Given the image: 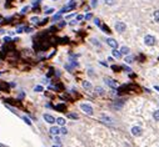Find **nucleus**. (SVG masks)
I'll return each instance as SVG.
<instances>
[{
  "mask_svg": "<svg viewBox=\"0 0 159 147\" xmlns=\"http://www.w3.org/2000/svg\"><path fill=\"white\" fill-rule=\"evenodd\" d=\"M144 44L147 46H153L155 44V38L153 35H145L144 36Z\"/></svg>",
  "mask_w": 159,
  "mask_h": 147,
  "instance_id": "1",
  "label": "nucleus"
},
{
  "mask_svg": "<svg viewBox=\"0 0 159 147\" xmlns=\"http://www.w3.org/2000/svg\"><path fill=\"white\" fill-rule=\"evenodd\" d=\"M80 109L87 115H93V112H94V111H93V107L89 104H80Z\"/></svg>",
  "mask_w": 159,
  "mask_h": 147,
  "instance_id": "2",
  "label": "nucleus"
},
{
  "mask_svg": "<svg viewBox=\"0 0 159 147\" xmlns=\"http://www.w3.org/2000/svg\"><path fill=\"white\" fill-rule=\"evenodd\" d=\"M130 132H132V135L133 136H135V137H139V136H142V127L140 126H133V127L130 128Z\"/></svg>",
  "mask_w": 159,
  "mask_h": 147,
  "instance_id": "3",
  "label": "nucleus"
},
{
  "mask_svg": "<svg viewBox=\"0 0 159 147\" xmlns=\"http://www.w3.org/2000/svg\"><path fill=\"white\" fill-rule=\"evenodd\" d=\"M115 30L118 33H124L127 30V25L124 23H121V21H116L115 23Z\"/></svg>",
  "mask_w": 159,
  "mask_h": 147,
  "instance_id": "4",
  "label": "nucleus"
},
{
  "mask_svg": "<svg viewBox=\"0 0 159 147\" xmlns=\"http://www.w3.org/2000/svg\"><path fill=\"white\" fill-rule=\"evenodd\" d=\"M104 81H105V84L109 87H111V89H116L118 87V84H116L115 80H113V79H110V77H105L104 79Z\"/></svg>",
  "mask_w": 159,
  "mask_h": 147,
  "instance_id": "5",
  "label": "nucleus"
},
{
  "mask_svg": "<svg viewBox=\"0 0 159 147\" xmlns=\"http://www.w3.org/2000/svg\"><path fill=\"white\" fill-rule=\"evenodd\" d=\"M100 120L103 121V122H105V123H110V125H113V123H114L113 119H111V117H109V116H106V115H100Z\"/></svg>",
  "mask_w": 159,
  "mask_h": 147,
  "instance_id": "6",
  "label": "nucleus"
},
{
  "mask_svg": "<svg viewBox=\"0 0 159 147\" xmlns=\"http://www.w3.org/2000/svg\"><path fill=\"white\" fill-rule=\"evenodd\" d=\"M44 120H45V121H46L48 123H52V125L57 122V120L54 119L52 115H49V114H45V115H44Z\"/></svg>",
  "mask_w": 159,
  "mask_h": 147,
  "instance_id": "7",
  "label": "nucleus"
},
{
  "mask_svg": "<svg viewBox=\"0 0 159 147\" xmlns=\"http://www.w3.org/2000/svg\"><path fill=\"white\" fill-rule=\"evenodd\" d=\"M106 43H108V45L110 46V48H113V49H116L118 48V43H116L114 39H106Z\"/></svg>",
  "mask_w": 159,
  "mask_h": 147,
  "instance_id": "8",
  "label": "nucleus"
},
{
  "mask_svg": "<svg viewBox=\"0 0 159 147\" xmlns=\"http://www.w3.org/2000/svg\"><path fill=\"white\" fill-rule=\"evenodd\" d=\"M49 132L52 133V135H54V136H58L59 133H60V128H59V127H55V126H53V127L49 130Z\"/></svg>",
  "mask_w": 159,
  "mask_h": 147,
  "instance_id": "9",
  "label": "nucleus"
},
{
  "mask_svg": "<svg viewBox=\"0 0 159 147\" xmlns=\"http://www.w3.org/2000/svg\"><path fill=\"white\" fill-rule=\"evenodd\" d=\"M120 52L123 54V55H129L130 50H129V48H127V46H121V48H120Z\"/></svg>",
  "mask_w": 159,
  "mask_h": 147,
  "instance_id": "10",
  "label": "nucleus"
},
{
  "mask_svg": "<svg viewBox=\"0 0 159 147\" xmlns=\"http://www.w3.org/2000/svg\"><path fill=\"white\" fill-rule=\"evenodd\" d=\"M153 19L157 24H159V10H155L154 13H153Z\"/></svg>",
  "mask_w": 159,
  "mask_h": 147,
  "instance_id": "11",
  "label": "nucleus"
},
{
  "mask_svg": "<svg viewBox=\"0 0 159 147\" xmlns=\"http://www.w3.org/2000/svg\"><path fill=\"white\" fill-rule=\"evenodd\" d=\"M82 85H83V87L87 89V90H90V89H92V84H90L89 81H83Z\"/></svg>",
  "mask_w": 159,
  "mask_h": 147,
  "instance_id": "12",
  "label": "nucleus"
},
{
  "mask_svg": "<svg viewBox=\"0 0 159 147\" xmlns=\"http://www.w3.org/2000/svg\"><path fill=\"white\" fill-rule=\"evenodd\" d=\"M65 109H67L65 104H58L57 106H55V110H58V111H64Z\"/></svg>",
  "mask_w": 159,
  "mask_h": 147,
  "instance_id": "13",
  "label": "nucleus"
},
{
  "mask_svg": "<svg viewBox=\"0 0 159 147\" xmlns=\"http://www.w3.org/2000/svg\"><path fill=\"white\" fill-rule=\"evenodd\" d=\"M113 56H114V57H116V59H119V57L121 56V52H120V50L118 51L116 49H113Z\"/></svg>",
  "mask_w": 159,
  "mask_h": 147,
  "instance_id": "14",
  "label": "nucleus"
},
{
  "mask_svg": "<svg viewBox=\"0 0 159 147\" xmlns=\"http://www.w3.org/2000/svg\"><path fill=\"white\" fill-rule=\"evenodd\" d=\"M8 89H9V86H8V84H6V82H0V90L8 91Z\"/></svg>",
  "mask_w": 159,
  "mask_h": 147,
  "instance_id": "15",
  "label": "nucleus"
},
{
  "mask_svg": "<svg viewBox=\"0 0 159 147\" xmlns=\"http://www.w3.org/2000/svg\"><path fill=\"white\" fill-rule=\"evenodd\" d=\"M57 123H58L59 126H64V125H65V119L59 117V119H57Z\"/></svg>",
  "mask_w": 159,
  "mask_h": 147,
  "instance_id": "16",
  "label": "nucleus"
},
{
  "mask_svg": "<svg viewBox=\"0 0 159 147\" xmlns=\"http://www.w3.org/2000/svg\"><path fill=\"white\" fill-rule=\"evenodd\" d=\"M123 105H124V102H123V101H115L114 107H115V109H121V107H123Z\"/></svg>",
  "mask_w": 159,
  "mask_h": 147,
  "instance_id": "17",
  "label": "nucleus"
},
{
  "mask_svg": "<svg viewBox=\"0 0 159 147\" xmlns=\"http://www.w3.org/2000/svg\"><path fill=\"white\" fill-rule=\"evenodd\" d=\"M95 92L98 95H103V94H104V89L100 87V86H98V87H95Z\"/></svg>",
  "mask_w": 159,
  "mask_h": 147,
  "instance_id": "18",
  "label": "nucleus"
},
{
  "mask_svg": "<svg viewBox=\"0 0 159 147\" xmlns=\"http://www.w3.org/2000/svg\"><path fill=\"white\" fill-rule=\"evenodd\" d=\"M133 61H134V57L130 56V55H127V57H125V62H127V64H132Z\"/></svg>",
  "mask_w": 159,
  "mask_h": 147,
  "instance_id": "19",
  "label": "nucleus"
},
{
  "mask_svg": "<svg viewBox=\"0 0 159 147\" xmlns=\"http://www.w3.org/2000/svg\"><path fill=\"white\" fill-rule=\"evenodd\" d=\"M100 28H101V30H103L105 34H110V30H109V28H108V26H105V25H101Z\"/></svg>",
  "mask_w": 159,
  "mask_h": 147,
  "instance_id": "20",
  "label": "nucleus"
},
{
  "mask_svg": "<svg viewBox=\"0 0 159 147\" xmlns=\"http://www.w3.org/2000/svg\"><path fill=\"white\" fill-rule=\"evenodd\" d=\"M153 117H154L155 121H159V110H157V111L153 112Z\"/></svg>",
  "mask_w": 159,
  "mask_h": 147,
  "instance_id": "21",
  "label": "nucleus"
},
{
  "mask_svg": "<svg viewBox=\"0 0 159 147\" xmlns=\"http://www.w3.org/2000/svg\"><path fill=\"white\" fill-rule=\"evenodd\" d=\"M106 5H114L116 3V0H104Z\"/></svg>",
  "mask_w": 159,
  "mask_h": 147,
  "instance_id": "22",
  "label": "nucleus"
},
{
  "mask_svg": "<svg viewBox=\"0 0 159 147\" xmlns=\"http://www.w3.org/2000/svg\"><path fill=\"white\" fill-rule=\"evenodd\" d=\"M60 18H62V14H60V13L57 14V15H54V16H53V21H57V20H59Z\"/></svg>",
  "mask_w": 159,
  "mask_h": 147,
  "instance_id": "23",
  "label": "nucleus"
},
{
  "mask_svg": "<svg viewBox=\"0 0 159 147\" xmlns=\"http://www.w3.org/2000/svg\"><path fill=\"white\" fill-rule=\"evenodd\" d=\"M96 5H98V0H92L90 1V6L92 8H96Z\"/></svg>",
  "mask_w": 159,
  "mask_h": 147,
  "instance_id": "24",
  "label": "nucleus"
},
{
  "mask_svg": "<svg viewBox=\"0 0 159 147\" xmlns=\"http://www.w3.org/2000/svg\"><path fill=\"white\" fill-rule=\"evenodd\" d=\"M90 41H92V43L94 44V45H95V46H98V48H99V46H100V44H99V41H98V40H96V39H92V40H90Z\"/></svg>",
  "mask_w": 159,
  "mask_h": 147,
  "instance_id": "25",
  "label": "nucleus"
},
{
  "mask_svg": "<svg viewBox=\"0 0 159 147\" xmlns=\"http://www.w3.org/2000/svg\"><path fill=\"white\" fill-rule=\"evenodd\" d=\"M30 21H31V23H34V24H36V23L39 21V18H38V16H33V18L30 19Z\"/></svg>",
  "mask_w": 159,
  "mask_h": 147,
  "instance_id": "26",
  "label": "nucleus"
},
{
  "mask_svg": "<svg viewBox=\"0 0 159 147\" xmlns=\"http://www.w3.org/2000/svg\"><path fill=\"white\" fill-rule=\"evenodd\" d=\"M35 91H38V92H41V91L44 90L43 89V86H40V85H38V86H35V89H34Z\"/></svg>",
  "mask_w": 159,
  "mask_h": 147,
  "instance_id": "27",
  "label": "nucleus"
},
{
  "mask_svg": "<svg viewBox=\"0 0 159 147\" xmlns=\"http://www.w3.org/2000/svg\"><path fill=\"white\" fill-rule=\"evenodd\" d=\"M68 117H69V119H73V120H77V119H78V115H75V114H69V115H68Z\"/></svg>",
  "mask_w": 159,
  "mask_h": 147,
  "instance_id": "28",
  "label": "nucleus"
},
{
  "mask_svg": "<svg viewBox=\"0 0 159 147\" xmlns=\"http://www.w3.org/2000/svg\"><path fill=\"white\" fill-rule=\"evenodd\" d=\"M23 120H24V121H25V122H26V123H28L29 126H31V121H30V120L28 119L26 116H23Z\"/></svg>",
  "mask_w": 159,
  "mask_h": 147,
  "instance_id": "29",
  "label": "nucleus"
},
{
  "mask_svg": "<svg viewBox=\"0 0 159 147\" xmlns=\"http://www.w3.org/2000/svg\"><path fill=\"white\" fill-rule=\"evenodd\" d=\"M94 24H95L96 26H99V28H100V26H101V24H100V20H99V19H94Z\"/></svg>",
  "mask_w": 159,
  "mask_h": 147,
  "instance_id": "30",
  "label": "nucleus"
},
{
  "mask_svg": "<svg viewBox=\"0 0 159 147\" xmlns=\"http://www.w3.org/2000/svg\"><path fill=\"white\" fill-rule=\"evenodd\" d=\"M65 69H67L68 71L72 72V71H73V69H74V66H70V65H68V64H67V65H65Z\"/></svg>",
  "mask_w": 159,
  "mask_h": 147,
  "instance_id": "31",
  "label": "nucleus"
},
{
  "mask_svg": "<svg viewBox=\"0 0 159 147\" xmlns=\"http://www.w3.org/2000/svg\"><path fill=\"white\" fill-rule=\"evenodd\" d=\"M60 133H63V135H67V133H68V130H67L65 127L60 128Z\"/></svg>",
  "mask_w": 159,
  "mask_h": 147,
  "instance_id": "32",
  "label": "nucleus"
},
{
  "mask_svg": "<svg viewBox=\"0 0 159 147\" xmlns=\"http://www.w3.org/2000/svg\"><path fill=\"white\" fill-rule=\"evenodd\" d=\"M28 10H29V6H25V8H23V9H21V14H25Z\"/></svg>",
  "mask_w": 159,
  "mask_h": 147,
  "instance_id": "33",
  "label": "nucleus"
},
{
  "mask_svg": "<svg viewBox=\"0 0 159 147\" xmlns=\"http://www.w3.org/2000/svg\"><path fill=\"white\" fill-rule=\"evenodd\" d=\"M121 69H124V70H125V71H128V72H132V69H129V67L125 66V65H124V66H121Z\"/></svg>",
  "mask_w": 159,
  "mask_h": 147,
  "instance_id": "34",
  "label": "nucleus"
},
{
  "mask_svg": "<svg viewBox=\"0 0 159 147\" xmlns=\"http://www.w3.org/2000/svg\"><path fill=\"white\" fill-rule=\"evenodd\" d=\"M111 69H113L114 71H118V70H120L121 67H119V66H115V65H113V66H111Z\"/></svg>",
  "mask_w": 159,
  "mask_h": 147,
  "instance_id": "35",
  "label": "nucleus"
},
{
  "mask_svg": "<svg viewBox=\"0 0 159 147\" xmlns=\"http://www.w3.org/2000/svg\"><path fill=\"white\" fill-rule=\"evenodd\" d=\"M52 13H54V9L52 8V9H48L46 11H45V14H52Z\"/></svg>",
  "mask_w": 159,
  "mask_h": 147,
  "instance_id": "36",
  "label": "nucleus"
},
{
  "mask_svg": "<svg viewBox=\"0 0 159 147\" xmlns=\"http://www.w3.org/2000/svg\"><path fill=\"white\" fill-rule=\"evenodd\" d=\"M92 18H93V15H92V14H87V15H85V19H87V20H90Z\"/></svg>",
  "mask_w": 159,
  "mask_h": 147,
  "instance_id": "37",
  "label": "nucleus"
},
{
  "mask_svg": "<svg viewBox=\"0 0 159 147\" xmlns=\"http://www.w3.org/2000/svg\"><path fill=\"white\" fill-rule=\"evenodd\" d=\"M4 41H5V43H9V41H11V39H10L9 36H5V38H4Z\"/></svg>",
  "mask_w": 159,
  "mask_h": 147,
  "instance_id": "38",
  "label": "nucleus"
},
{
  "mask_svg": "<svg viewBox=\"0 0 159 147\" xmlns=\"http://www.w3.org/2000/svg\"><path fill=\"white\" fill-rule=\"evenodd\" d=\"M83 19H84V16H83V15H78V16H77L78 21H79V20H83Z\"/></svg>",
  "mask_w": 159,
  "mask_h": 147,
  "instance_id": "39",
  "label": "nucleus"
},
{
  "mask_svg": "<svg viewBox=\"0 0 159 147\" xmlns=\"http://www.w3.org/2000/svg\"><path fill=\"white\" fill-rule=\"evenodd\" d=\"M25 33H30V31H33V29H30V28H25Z\"/></svg>",
  "mask_w": 159,
  "mask_h": 147,
  "instance_id": "40",
  "label": "nucleus"
},
{
  "mask_svg": "<svg viewBox=\"0 0 159 147\" xmlns=\"http://www.w3.org/2000/svg\"><path fill=\"white\" fill-rule=\"evenodd\" d=\"M64 25H65V21H60V24H59V28H63Z\"/></svg>",
  "mask_w": 159,
  "mask_h": 147,
  "instance_id": "41",
  "label": "nucleus"
},
{
  "mask_svg": "<svg viewBox=\"0 0 159 147\" xmlns=\"http://www.w3.org/2000/svg\"><path fill=\"white\" fill-rule=\"evenodd\" d=\"M46 23H48V19H44L43 21L40 23V25H44V24H46Z\"/></svg>",
  "mask_w": 159,
  "mask_h": 147,
  "instance_id": "42",
  "label": "nucleus"
},
{
  "mask_svg": "<svg viewBox=\"0 0 159 147\" xmlns=\"http://www.w3.org/2000/svg\"><path fill=\"white\" fill-rule=\"evenodd\" d=\"M69 24H70V25H75V24H77V20H73V21H70Z\"/></svg>",
  "mask_w": 159,
  "mask_h": 147,
  "instance_id": "43",
  "label": "nucleus"
},
{
  "mask_svg": "<svg viewBox=\"0 0 159 147\" xmlns=\"http://www.w3.org/2000/svg\"><path fill=\"white\" fill-rule=\"evenodd\" d=\"M74 15H75V14H70V15H68V16H67V19H72V18L74 16Z\"/></svg>",
  "mask_w": 159,
  "mask_h": 147,
  "instance_id": "44",
  "label": "nucleus"
},
{
  "mask_svg": "<svg viewBox=\"0 0 159 147\" xmlns=\"http://www.w3.org/2000/svg\"><path fill=\"white\" fill-rule=\"evenodd\" d=\"M100 64L103 65V66H108V64H106V62H104V61H100Z\"/></svg>",
  "mask_w": 159,
  "mask_h": 147,
  "instance_id": "45",
  "label": "nucleus"
},
{
  "mask_svg": "<svg viewBox=\"0 0 159 147\" xmlns=\"http://www.w3.org/2000/svg\"><path fill=\"white\" fill-rule=\"evenodd\" d=\"M21 31H23V29H21V28H19L18 30H16V33H21Z\"/></svg>",
  "mask_w": 159,
  "mask_h": 147,
  "instance_id": "46",
  "label": "nucleus"
},
{
  "mask_svg": "<svg viewBox=\"0 0 159 147\" xmlns=\"http://www.w3.org/2000/svg\"><path fill=\"white\" fill-rule=\"evenodd\" d=\"M154 90H157V91H159V86H154Z\"/></svg>",
  "mask_w": 159,
  "mask_h": 147,
  "instance_id": "47",
  "label": "nucleus"
},
{
  "mask_svg": "<svg viewBox=\"0 0 159 147\" xmlns=\"http://www.w3.org/2000/svg\"><path fill=\"white\" fill-rule=\"evenodd\" d=\"M1 57H3V54H1V51H0V59H1Z\"/></svg>",
  "mask_w": 159,
  "mask_h": 147,
  "instance_id": "48",
  "label": "nucleus"
},
{
  "mask_svg": "<svg viewBox=\"0 0 159 147\" xmlns=\"http://www.w3.org/2000/svg\"><path fill=\"white\" fill-rule=\"evenodd\" d=\"M53 147H57V146H53Z\"/></svg>",
  "mask_w": 159,
  "mask_h": 147,
  "instance_id": "49",
  "label": "nucleus"
},
{
  "mask_svg": "<svg viewBox=\"0 0 159 147\" xmlns=\"http://www.w3.org/2000/svg\"><path fill=\"white\" fill-rule=\"evenodd\" d=\"M0 75H1V72H0Z\"/></svg>",
  "mask_w": 159,
  "mask_h": 147,
  "instance_id": "50",
  "label": "nucleus"
}]
</instances>
